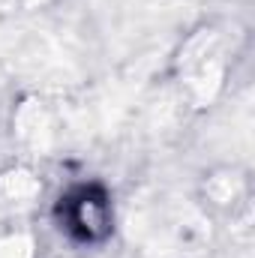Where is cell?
Masks as SVG:
<instances>
[{"label": "cell", "mask_w": 255, "mask_h": 258, "mask_svg": "<svg viewBox=\"0 0 255 258\" xmlns=\"http://www.w3.org/2000/svg\"><path fill=\"white\" fill-rule=\"evenodd\" d=\"M36 189H39V186H36V180H33L27 171H9V174L3 177V192L12 195V198H30Z\"/></svg>", "instance_id": "6da1fadb"}, {"label": "cell", "mask_w": 255, "mask_h": 258, "mask_svg": "<svg viewBox=\"0 0 255 258\" xmlns=\"http://www.w3.org/2000/svg\"><path fill=\"white\" fill-rule=\"evenodd\" d=\"M0 258H33V243L27 234H12L0 240Z\"/></svg>", "instance_id": "7a4b0ae2"}]
</instances>
